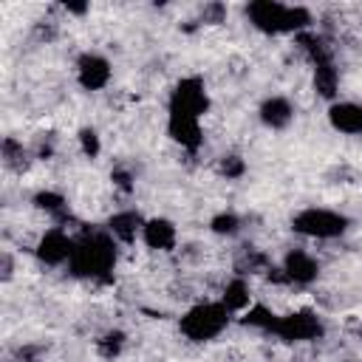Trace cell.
Returning <instances> with one entry per match:
<instances>
[{"label": "cell", "instance_id": "cell-9", "mask_svg": "<svg viewBox=\"0 0 362 362\" xmlns=\"http://www.w3.org/2000/svg\"><path fill=\"white\" fill-rule=\"evenodd\" d=\"M113 68L107 62V57L96 54V51H85L76 59V82L85 90H105L110 85Z\"/></svg>", "mask_w": 362, "mask_h": 362}, {"label": "cell", "instance_id": "cell-2", "mask_svg": "<svg viewBox=\"0 0 362 362\" xmlns=\"http://www.w3.org/2000/svg\"><path fill=\"white\" fill-rule=\"evenodd\" d=\"M246 17L252 23V28H257L260 34L269 37H280V34H303L311 31V11L305 6H286L277 0H255L246 6Z\"/></svg>", "mask_w": 362, "mask_h": 362}, {"label": "cell", "instance_id": "cell-5", "mask_svg": "<svg viewBox=\"0 0 362 362\" xmlns=\"http://www.w3.org/2000/svg\"><path fill=\"white\" fill-rule=\"evenodd\" d=\"M322 334H325V325H322L320 314L308 311V308L280 314L277 328H274V337H280L283 342H311V339H320Z\"/></svg>", "mask_w": 362, "mask_h": 362}, {"label": "cell", "instance_id": "cell-4", "mask_svg": "<svg viewBox=\"0 0 362 362\" xmlns=\"http://www.w3.org/2000/svg\"><path fill=\"white\" fill-rule=\"evenodd\" d=\"M348 226L351 221L342 212L325 209V206H305L291 218V229L314 240H337L348 232Z\"/></svg>", "mask_w": 362, "mask_h": 362}, {"label": "cell", "instance_id": "cell-18", "mask_svg": "<svg viewBox=\"0 0 362 362\" xmlns=\"http://www.w3.org/2000/svg\"><path fill=\"white\" fill-rule=\"evenodd\" d=\"M0 150H3V164L8 170H14V173H23L28 167V161H31V153L23 147V141H17L11 136L3 139V147Z\"/></svg>", "mask_w": 362, "mask_h": 362}, {"label": "cell", "instance_id": "cell-23", "mask_svg": "<svg viewBox=\"0 0 362 362\" xmlns=\"http://www.w3.org/2000/svg\"><path fill=\"white\" fill-rule=\"evenodd\" d=\"M218 170H221V175H226V178H240V175L246 173V161H243L240 156L229 153V156H223V158L218 161Z\"/></svg>", "mask_w": 362, "mask_h": 362}, {"label": "cell", "instance_id": "cell-22", "mask_svg": "<svg viewBox=\"0 0 362 362\" xmlns=\"http://www.w3.org/2000/svg\"><path fill=\"white\" fill-rule=\"evenodd\" d=\"M76 139H79V150H82L88 158H96V156H99L102 141H99V133H96L93 127H82Z\"/></svg>", "mask_w": 362, "mask_h": 362}, {"label": "cell", "instance_id": "cell-20", "mask_svg": "<svg viewBox=\"0 0 362 362\" xmlns=\"http://www.w3.org/2000/svg\"><path fill=\"white\" fill-rule=\"evenodd\" d=\"M240 226H243L240 218H238L235 212H229V209L212 215V221H209V229H212L215 235H221V238H235V235L240 232Z\"/></svg>", "mask_w": 362, "mask_h": 362}, {"label": "cell", "instance_id": "cell-12", "mask_svg": "<svg viewBox=\"0 0 362 362\" xmlns=\"http://www.w3.org/2000/svg\"><path fill=\"white\" fill-rule=\"evenodd\" d=\"M141 240H144L147 249L173 252L175 249V240H178V229L167 218H147L144 221V229H141Z\"/></svg>", "mask_w": 362, "mask_h": 362}, {"label": "cell", "instance_id": "cell-19", "mask_svg": "<svg viewBox=\"0 0 362 362\" xmlns=\"http://www.w3.org/2000/svg\"><path fill=\"white\" fill-rule=\"evenodd\" d=\"M34 206L42 209L45 215L57 218V221H65V215H68V201L59 192H54V189H40L34 195Z\"/></svg>", "mask_w": 362, "mask_h": 362}, {"label": "cell", "instance_id": "cell-13", "mask_svg": "<svg viewBox=\"0 0 362 362\" xmlns=\"http://www.w3.org/2000/svg\"><path fill=\"white\" fill-rule=\"evenodd\" d=\"M257 116L269 130H286L294 119V105L286 96H266L257 107Z\"/></svg>", "mask_w": 362, "mask_h": 362}, {"label": "cell", "instance_id": "cell-11", "mask_svg": "<svg viewBox=\"0 0 362 362\" xmlns=\"http://www.w3.org/2000/svg\"><path fill=\"white\" fill-rule=\"evenodd\" d=\"M328 124L342 136H362V102L337 99L328 105Z\"/></svg>", "mask_w": 362, "mask_h": 362}, {"label": "cell", "instance_id": "cell-24", "mask_svg": "<svg viewBox=\"0 0 362 362\" xmlns=\"http://www.w3.org/2000/svg\"><path fill=\"white\" fill-rule=\"evenodd\" d=\"M223 17H226V6L223 3H206L204 11H201V23H209V25L223 23Z\"/></svg>", "mask_w": 362, "mask_h": 362}, {"label": "cell", "instance_id": "cell-26", "mask_svg": "<svg viewBox=\"0 0 362 362\" xmlns=\"http://www.w3.org/2000/svg\"><path fill=\"white\" fill-rule=\"evenodd\" d=\"M348 362H354V359H348Z\"/></svg>", "mask_w": 362, "mask_h": 362}, {"label": "cell", "instance_id": "cell-16", "mask_svg": "<svg viewBox=\"0 0 362 362\" xmlns=\"http://www.w3.org/2000/svg\"><path fill=\"white\" fill-rule=\"evenodd\" d=\"M277 320H280V314H274V311H272L269 305H263V303H252V305L240 314V322H243L246 328L260 331V334H274Z\"/></svg>", "mask_w": 362, "mask_h": 362}, {"label": "cell", "instance_id": "cell-3", "mask_svg": "<svg viewBox=\"0 0 362 362\" xmlns=\"http://www.w3.org/2000/svg\"><path fill=\"white\" fill-rule=\"evenodd\" d=\"M229 322H232V311L221 300H204L181 314L178 328L189 342H212L229 328Z\"/></svg>", "mask_w": 362, "mask_h": 362}, {"label": "cell", "instance_id": "cell-25", "mask_svg": "<svg viewBox=\"0 0 362 362\" xmlns=\"http://www.w3.org/2000/svg\"><path fill=\"white\" fill-rule=\"evenodd\" d=\"M0 263H3V280H11V274H14L11 255H8V252H3V255H0Z\"/></svg>", "mask_w": 362, "mask_h": 362}, {"label": "cell", "instance_id": "cell-21", "mask_svg": "<svg viewBox=\"0 0 362 362\" xmlns=\"http://www.w3.org/2000/svg\"><path fill=\"white\" fill-rule=\"evenodd\" d=\"M122 348H124V334L122 331H107L96 339V351H99L102 359H116L122 354Z\"/></svg>", "mask_w": 362, "mask_h": 362}, {"label": "cell", "instance_id": "cell-14", "mask_svg": "<svg viewBox=\"0 0 362 362\" xmlns=\"http://www.w3.org/2000/svg\"><path fill=\"white\" fill-rule=\"evenodd\" d=\"M144 221H147V218H141L136 209H119V212H113V215L107 218V226H105V229H107L119 243H130V240L141 238Z\"/></svg>", "mask_w": 362, "mask_h": 362}, {"label": "cell", "instance_id": "cell-6", "mask_svg": "<svg viewBox=\"0 0 362 362\" xmlns=\"http://www.w3.org/2000/svg\"><path fill=\"white\" fill-rule=\"evenodd\" d=\"M167 110H178V113H189V116L201 119L209 110V93L204 88V79L201 76H184L173 88Z\"/></svg>", "mask_w": 362, "mask_h": 362}, {"label": "cell", "instance_id": "cell-10", "mask_svg": "<svg viewBox=\"0 0 362 362\" xmlns=\"http://www.w3.org/2000/svg\"><path fill=\"white\" fill-rule=\"evenodd\" d=\"M167 133L175 144H181L184 150L195 153L204 144V130H201V119L189 116V113H178V110H167Z\"/></svg>", "mask_w": 362, "mask_h": 362}, {"label": "cell", "instance_id": "cell-17", "mask_svg": "<svg viewBox=\"0 0 362 362\" xmlns=\"http://www.w3.org/2000/svg\"><path fill=\"white\" fill-rule=\"evenodd\" d=\"M337 88H339V71H337L334 59L314 65V90H317L322 99L337 102Z\"/></svg>", "mask_w": 362, "mask_h": 362}, {"label": "cell", "instance_id": "cell-8", "mask_svg": "<svg viewBox=\"0 0 362 362\" xmlns=\"http://www.w3.org/2000/svg\"><path fill=\"white\" fill-rule=\"evenodd\" d=\"M280 272L286 286H311L320 277V263L305 249H288L280 260Z\"/></svg>", "mask_w": 362, "mask_h": 362}, {"label": "cell", "instance_id": "cell-7", "mask_svg": "<svg viewBox=\"0 0 362 362\" xmlns=\"http://www.w3.org/2000/svg\"><path fill=\"white\" fill-rule=\"evenodd\" d=\"M74 246H76V238H71L65 226H51L40 235L34 255L42 266H65V263H71Z\"/></svg>", "mask_w": 362, "mask_h": 362}, {"label": "cell", "instance_id": "cell-15", "mask_svg": "<svg viewBox=\"0 0 362 362\" xmlns=\"http://www.w3.org/2000/svg\"><path fill=\"white\" fill-rule=\"evenodd\" d=\"M221 303L232 311V314H243L249 305H252V291H249V283L238 274L232 277L226 286H223V294H221Z\"/></svg>", "mask_w": 362, "mask_h": 362}, {"label": "cell", "instance_id": "cell-1", "mask_svg": "<svg viewBox=\"0 0 362 362\" xmlns=\"http://www.w3.org/2000/svg\"><path fill=\"white\" fill-rule=\"evenodd\" d=\"M113 266H116V238L107 229L85 232L82 238H76V246H74V255L68 263L71 274L107 283Z\"/></svg>", "mask_w": 362, "mask_h": 362}]
</instances>
